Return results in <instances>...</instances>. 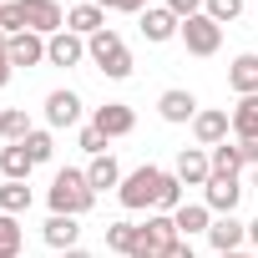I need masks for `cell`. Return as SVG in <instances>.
Returning a JSON list of instances; mask_svg holds the SVG:
<instances>
[{
  "instance_id": "cell-7",
  "label": "cell",
  "mask_w": 258,
  "mask_h": 258,
  "mask_svg": "<svg viewBox=\"0 0 258 258\" xmlns=\"http://www.w3.org/2000/svg\"><path fill=\"white\" fill-rule=\"evenodd\" d=\"M192 137H198V147L228 142V137H233V116H228L223 106H203V111L192 116Z\"/></svg>"
},
{
  "instance_id": "cell-43",
  "label": "cell",
  "mask_w": 258,
  "mask_h": 258,
  "mask_svg": "<svg viewBox=\"0 0 258 258\" xmlns=\"http://www.w3.org/2000/svg\"><path fill=\"white\" fill-rule=\"evenodd\" d=\"M253 192H258V167H253Z\"/></svg>"
},
{
  "instance_id": "cell-33",
  "label": "cell",
  "mask_w": 258,
  "mask_h": 258,
  "mask_svg": "<svg viewBox=\"0 0 258 258\" xmlns=\"http://www.w3.org/2000/svg\"><path fill=\"white\" fill-rule=\"evenodd\" d=\"M76 147H81V152H91V157H101V152H106V137L86 121V126H81V137H76Z\"/></svg>"
},
{
  "instance_id": "cell-36",
  "label": "cell",
  "mask_w": 258,
  "mask_h": 258,
  "mask_svg": "<svg viewBox=\"0 0 258 258\" xmlns=\"http://www.w3.org/2000/svg\"><path fill=\"white\" fill-rule=\"evenodd\" d=\"M6 46H11V36L0 31V86H11V76H16V66H11V51H6Z\"/></svg>"
},
{
  "instance_id": "cell-19",
  "label": "cell",
  "mask_w": 258,
  "mask_h": 258,
  "mask_svg": "<svg viewBox=\"0 0 258 258\" xmlns=\"http://www.w3.org/2000/svg\"><path fill=\"white\" fill-rule=\"evenodd\" d=\"M228 86L238 96H258V56L253 51H243V56L228 61Z\"/></svg>"
},
{
  "instance_id": "cell-10",
  "label": "cell",
  "mask_w": 258,
  "mask_h": 258,
  "mask_svg": "<svg viewBox=\"0 0 258 258\" xmlns=\"http://www.w3.org/2000/svg\"><path fill=\"white\" fill-rule=\"evenodd\" d=\"M81 61H86V41H81L76 31H56V36L46 41V66L71 71V66H81Z\"/></svg>"
},
{
  "instance_id": "cell-16",
  "label": "cell",
  "mask_w": 258,
  "mask_h": 258,
  "mask_svg": "<svg viewBox=\"0 0 258 258\" xmlns=\"http://www.w3.org/2000/svg\"><path fill=\"white\" fill-rule=\"evenodd\" d=\"M208 243H213V253H238V248L248 243V223H238L233 213H228V218H213Z\"/></svg>"
},
{
  "instance_id": "cell-13",
  "label": "cell",
  "mask_w": 258,
  "mask_h": 258,
  "mask_svg": "<svg viewBox=\"0 0 258 258\" xmlns=\"http://www.w3.org/2000/svg\"><path fill=\"white\" fill-rule=\"evenodd\" d=\"M137 31H142V36H147L152 46H162V41H172V36L182 31V21H177V16H172L167 6H147V11L137 16Z\"/></svg>"
},
{
  "instance_id": "cell-28",
  "label": "cell",
  "mask_w": 258,
  "mask_h": 258,
  "mask_svg": "<svg viewBox=\"0 0 258 258\" xmlns=\"http://www.w3.org/2000/svg\"><path fill=\"white\" fill-rule=\"evenodd\" d=\"M21 218H11V213H0V258H21Z\"/></svg>"
},
{
  "instance_id": "cell-37",
  "label": "cell",
  "mask_w": 258,
  "mask_h": 258,
  "mask_svg": "<svg viewBox=\"0 0 258 258\" xmlns=\"http://www.w3.org/2000/svg\"><path fill=\"white\" fill-rule=\"evenodd\" d=\"M238 152H243V162H248V167H258V137H243V142H238Z\"/></svg>"
},
{
  "instance_id": "cell-17",
  "label": "cell",
  "mask_w": 258,
  "mask_h": 258,
  "mask_svg": "<svg viewBox=\"0 0 258 258\" xmlns=\"http://www.w3.org/2000/svg\"><path fill=\"white\" fill-rule=\"evenodd\" d=\"M66 31H76L81 41H91L96 31H106V11L96 6V0H81V6L66 11Z\"/></svg>"
},
{
  "instance_id": "cell-12",
  "label": "cell",
  "mask_w": 258,
  "mask_h": 258,
  "mask_svg": "<svg viewBox=\"0 0 258 258\" xmlns=\"http://www.w3.org/2000/svg\"><path fill=\"white\" fill-rule=\"evenodd\" d=\"M172 172H177L182 187H208V177H213V157H208V147H182Z\"/></svg>"
},
{
  "instance_id": "cell-34",
  "label": "cell",
  "mask_w": 258,
  "mask_h": 258,
  "mask_svg": "<svg viewBox=\"0 0 258 258\" xmlns=\"http://www.w3.org/2000/svg\"><path fill=\"white\" fill-rule=\"evenodd\" d=\"M162 6H167L177 21H187V16H203V6H208V0H162Z\"/></svg>"
},
{
  "instance_id": "cell-8",
  "label": "cell",
  "mask_w": 258,
  "mask_h": 258,
  "mask_svg": "<svg viewBox=\"0 0 258 258\" xmlns=\"http://www.w3.org/2000/svg\"><path fill=\"white\" fill-rule=\"evenodd\" d=\"M81 96L71 91V86H56L51 96H46V126H51V132H61V126H76L81 121Z\"/></svg>"
},
{
  "instance_id": "cell-15",
  "label": "cell",
  "mask_w": 258,
  "mask_h": 258,
  "mask_svg": "<svg viewBox=\"0 0 258 258\" xmlns=\"http://www.w3.org/2000/svg\"><path fill=\"white\" fill-rule=\"evenodd\" d=\"M177 238H182V233H177L172 213H147V223H142V248H152V253H167Z\"/></svg>"
},
{
  "instance_id": "cell-2",
  "label": "cell",
  "mask_w": 258,
  "mask_h": 258,
  "mask_svg": "<svg viewBox=\"0 0 258 258\" xmlns=\"http://www.w3.org/2000/svg\"><path fill=\"white\" fill-rule=\"evenodd\" d=\"M86 61L106 76V81H126V76H132L137 66H132V51H126V41L106 26V31H96L91 41H86Z\"/></svg>"
},
{
  "instance_id": "cell-40",
  "label": "cell",
  "mask_w": 258,
  "mask_h": 258,
  "mask_svg": "<svg viewBox=\"0 0 258 258\" xmlns=\"http://www.w3.org/2000/svg\"><path fill=\"white\" fill-rule=\"evenodd\" d=\"M61 258H91V253H86V248H66Z\"/></svg>"
},
{
  "instance_id": "cell-11",
  "label": "cell",
  "mask_w": 258,
  "mask_h": 258,
  "mask_svg": "<svg viewBox=\"0 0 258 258\" xmlns=\"http://www.w3.org/2000/svg\"><path fill=\"white\" fill-rule=\"evenodd\" d=\"M198 111H203V106H198V96H192V91H182V86H167V91L157 96V116H162V121H172V126H182V121L192 126V116H198Z\"/></svg>"
},
{
  "instance_id": "cell-22",
  "label": "cell",
  "mask_w": 258,
  "mask_h": 258,
  "mask_svg": "<svg viewBox=\"0 0 258 258\" xmlns=\"http://www.w3.org/2000/svg\"><path fill=\"white\" fill-rule=\"evenodd\" d=\"M172 223H177V233H182V238L208 233V228H213V208H208V203H182V208L172 213Z\"/></svg>"
},
{
  "instance_id": "cell-42",
  "label": "cell",
  "mask_w": 258,
  "mask_h": 258,
  "mask_svg": "<svg viewBox=\"0 0 258 258\" xmlns=\"http://www.w3.org/2000/svg\"><path fill=\"white\" fill-rule=\"evenodd\" d=\"M218 258H253V253H243V248H238V253H218Z\"/></svg>"
},
{
  "instance_id": "cell-14",
  "label": "cell",
  "mask_w": 258,
  "mask_h": 258,
  "mask_svg": "<svg viewBox=\"0 0 258 258\" xmlns=\"http://www.w3.org/2000/svg\"><path fill=\"white\" fill-rule=\"evenodd\" d=\"M41 238H46L56 253H66V248H81V218L51 213V218H46V228H41Z\"/></svg>"
},
{
  "instance_id": "cell-44",
  "label": "cell",
  "mask_w": 258,
  "mask_h": 258,
  "mask_svg": "<svg viewBox=\"0 0 258 258\" xmlns=\"http://www.w3.org/2000/svg\"><path fill=\"white\" fill-rule=\"evenodd\" d=\"M0 6H6V0H0Z\"/></svg>"
},
{
  "instance_id": "cell-25",
  "label": "cell",
  "mask_w": 258,
  "mask_h": 258,
  "mask_svg": "<svg viewBox=\"0 0 258 258\" xmlns=\"http://www.w3.org/2000/svg\"><path fill=\"white\" fill-rule=\"evenodd\" d=\"M31 132H36V126H31L26 106H0V137H6V142H26Z\"/></svg>"
},
{
  "instance_id": "cell-21",
  "label": "cell",
  "mask_w": 258,
  "mask_h": 258,
  "mask_svg": "<svg viewBox=\"0 0 258 258\" xmlns=\"http://www.w3.org/2000/svg\"><path fill=\"white\" fill-rule=\"evenodd\" d=\"M121 162L111 157V152H101V157H91V167H86V182L96 187V192H106V187H121Z\"/></svg>"
},
{
  "instance_id": "cell-5",
  "label": "cell",
  "mask_w": 258,
  "mask_h": 258,
  "mask_svg": "<svg viewBox=\"0 0 258 258\" xmlns=\"http://www.w3.org/2000/svg\"><path fill=\"white\" fill-rule=\"evenodd\" d=\"M91 126H96L106 142L132 137V132H137V111L126 106V101H106V106H96V111H91Z\"/></svg>"
},
{
  "instance_id": "cell-35",
  "label": "cell",
  "mask_w": 258,
  "mask_h": 258,
  "mask_svg": "<svg viewBox=\"0 0 258 258\" xmlns=\"http://www.w3.org/2000/svg\"><path fill=\"white\" fill-rule=\"evenodd\" d=\"M101 11H121V16H142L147 11V0H96Z\"/></svg>"
},
{
  "instance_id": "cell-24",
  "label": "cell",
  "mask_w": 258,
  "mask_h": 258,
  "mask_svg": "<svg viewBox=\"0 0 258 258\" xmlns=\"http://www.w3.org/2000/svg\"><path fill=\"white\" fill-rule=\"evenodd\" d=\"M228 116H233V142L258 137V96H238V106H233Z\"/></svg>"
},
{
  "instance_id": "cell-4",
  "label": "cell",
  "mask_w": 258,
  "mask_h": 258,
  "mask_svg": "<svg viewBox=\"0 0 258 258\" xmlns=\"http://www.w3.org/2000/svg\"><path fill=\"white\" fill-rule=\"evenodd\" d=\"M177 41L187 46V56H218V46H223V26H218L213 16H187L182 31H177Z\"/></svg>"
},
{
  "instance_id": "cell-39",
  "label": "cell",
  "mask_w": 258,
  "mask_h": 258,
  "mask_svg": "<svg viewBox=\"0 0 258 258\" xmlns=\"http://www.w3.org/2000/svg\"><path fill=\"white\" fill-rule=\"evenodd\" d=\"M248 243H253V248H258V218H253V223H248Z\"/></svg>"
},
{
  "instance_id": "cell-1",
  "label": "cell",
  "mask_w": 258,
  "mask_h": 258,
  "mask_svg": "<svg viewBox=\"0 0 258 258\" xmlns=\"http://www.w3.org/2000/svg\"><path fill=\"white\" fill-rule=\"evenodd\" d=\"M46 203H51V213L86 218V213L96 208V187L86 182V172H81V167H61V172L51 177V187H46Z\"/></svg>"
},
{
  "instance_id": "cell-20",
  "label": "cell",
  "mask_w": 258,
  "mask_h": 258,
  "mask_svg": "<svg viewBox=\"0 0 258 258\" xmlns=\"http://www.w3.org/2000/svg\"><path fill=\"white\" fill-rule=\"evenodd\" d=\"M0 172H6V182H31L36 162H31L26 142H6V147H0Z\"/></svg>"
},
{
  "instance_id": "cell-6",
  "label": "cell",
  "mask_w": 258,
  "mask_h": 258,
  "mask_svg": "<svg viewBox=\"0 0 258 258\" xmlns=\"http://www.w3.org/2000/svg\"><path fill=\"white\" fill-rule=\"evenodd\" d=\"M203 203L213 208V218H228V213H238V203H243V182L228 177V172H213L208 187H203Z\"/></svg>"
},
{
  "instance_id": "cell-38",
  "label": "cell",
  "mask_w": 258,
  "mask_h": 258,
  "mask_svg": "<svg viewBox=\"0 0 258 258\" xmlns=\"http://www.w3.org/2000/svg\"><path fill=\"white\" fill-rule=\"evenodd\" d=\"M162 258H198V253H192V238H177V243H172Z\"/></svg>"
},
{
  "instance_id": "cell-26",
  "label": "cell",
  "mask_w": 258,
  "mask_h": 258,
  "mask_svg": "<svg viewBox=\"0 0 258 258\" xmlns=\"http://www.w3.org/2000/svg\"><path fill=\"white\" fill-rule=\"evenodd\" d=\"M31 203H36L31 182H0V213L21 218V213H31Z\"/></svg>"
},
{
  "instance_id": "cell-23",
  "label": "cell",
  "mask_w": 258,
  "mask_h": 258,
  "mask_svg": "<svg viewBox=\"0 0 258 258\" xmlns=\"http://www.w3.org/2000/svg\"><path fill=\"white\" fill-rule=\"evenodd\" d=\"M106 248L111 253H126V258H132L137 248H142V223H106Z\"/></svg>"
},
{
  "instance_id": "cell-3",
  "label": "cell",
  "mask_w": 258,
  "mask_h": 258,
  "mask_svg": "<svg viewBox=\"0 0 258 258\" xmlns=\"http://www.w3.org/2000/svg\"><path fill=\"white\" fill-rule=\"evenodd\" d=\"M162 177H167V172H162V167H152V162H147V167H132V172L121 177V187H116V203H121L126 213H147V208L157 213Z\"/></svg>"
},
{
  "instance_id": "cell-18",
  "label": "cell",
  "mask_w": 258,
  "mask_h": 258,
  "mask_svg": "<svg viewBox=\"0 0 258 258\" xmlns=\"http://www.w3.org/2000/svg\"><path fill=\"white\" fill-rule=\"evenodd\" d=\"M6 51H11V66H26V71H31V66H41V61H46V36L21 31V36H11V46H6Z\"/></svg>"
},
{
  "instance_id": "cell-29",
  "label": "cell",
  "mask_w": 258,
  "mask_h": 258,
  "mask_svg": "<svg viewBox=\"0 0 258 258\" xmlns=\"http://www.w3.org/2000/svg\"><path fill=\"white\" fill-rule=\"evenodd\" d=\"M26 152H31V162L41 167V162H51V157H56V137L46 132V126H36V132L26 137Z\"/></svg>"
},
{
  "instance_id": "cell-30",
  "label": "cell",
  "mask_w": 258,
  "mask_h": 258,
  "mask_svg": "<svg viewBox=\"0 0 258 258\" xmlns=\"http://www.w3.org/2000/svg\"><path fill=\"white\" fill-rule=\"evenodd\" d=\"M187 198H182V182H177V172H167L162 177V192H157V213H177Z\"/></svg>"
},
{
  "instance_id": "cell-9",
  "label": "cell",
  "mask_w": 258,
  "mask_h": 258,
  "mask_svg": "<svg viewBox=\"0 0 258 258\" xmlns=\"http://www.w3.org/2000/svg\"><path fill=\"white\" fill-rule=\"evenodd\" d=\"M26 6V31H36V36H56V31H66V11L56 6V0H21Z\"/></svg>"
},
{
  "instance_id": "cell-32",
  "label": "cell",
  "mask_w": 258,
  "mask_h": 258,
  "mask_svg": "<svg viewBox=\"0 0 258 258\" xmlns=\"http://www.w3.org/2000/svg\"><path fill=\"white\" fill-rule=\"evenodd\" d=\"M203 16H213L218 26H233V21L243 16V0H208V6H203Z\"/></svg>"
},
{
  "instance_id": "cell-27",
  "label": "cell",
  "mask_w": 258,
  "mask_h": 258,
  "mask_svg": "<svg viewBox=\"0 0 258 258\" xmlns=\"http://www.w3.org/2000/svg\"><path fill=\"white\" fill-rule=\"evenodd\" d=\"M208 157H213V172H228V177H238L248 167L243 152H238V142H218V147H208Z\"/></svg>"
},
{
  "instance_id": "cell-41",
  "label": "cell",
  "mask_w": 258,
  "mask_h": 258,
  "mask_svg": "<svg viewBox=\"0 0 258 258\" xmlns=\"http://www.w3.org/2000/svg\"><path fill=\"white\" fill-rule=\"evenodd\" d=\"M132 258H162V253H152V248H137V253H132Z\"/></svg>"
},
{
  "instance_id": "cell-31",
  "label": "cell",
  "mask_w": 258,
  "mask_h": 258,
  "mask_svg": "<svg viewBox=\"0 0 258 258\" xmlns=\"http://www.w3.org/2000/svg\"><path fill=\"white\" fill-rule=\"evenodd\" d=\"M0 31H6V36L26 31V6H21V0H6V6H0Z\"/></svg>"
}]
</instances>
